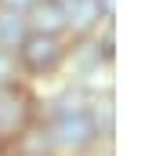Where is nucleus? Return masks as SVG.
<instances>
[{
	"mask_svg": "<svg viewBox=\"0 0 156 156\" xmlns=\"http://www.w3.org/2000/svg\"><path fill=\"white\" fill-rule=\"evenodd\" d=\"M37 120V94L18 80L0 87V145H11Z\"/></svg>",
	"mask_w": 156,
	"mask_h": 156,
	"instance_id": "2",
	"label": "nucleus"
},
{
	"mask_svg": "<svg viewBox=\"0 0 156 156\" xmlns=\"http://www.w3.org/2000/svg\"><path fill=\"white\" fill-rule=\"evenodd\" d=\"M66 40L51 37V33H29V37L18 44L15 58H18V69L29 73V76H55L62 66H66Z\"/></svg>",
	"mask_w": 156,
	"mask_h": 156,
	"instance_id": "1",
	"label": "nucleus"
},
{
	"mask_svg": "<svg viewBox=\"0 0 156 156\" xmlns=\"http://www.w3.org/2000/svg\"><path fill=\"white\" fill-rule=\"evenodd\" d=\"M55 4H62V7H69V4H73V0H55Z\"/></svg>",
	"mask_w": 156,
	"mask_h": 156,
	"instance_id": "14",
	"label": "nucleus"
},
{
	"mask_svg": "<svg viewBox=\"0 0 156 156\" xmlns=\"http://www.w3.org/2000/svg\"><path fill=\"white\" fill-rule=\"evenodd\" d=\"M47 127H51L55 156H87L94 145H98V134H94L91 120L83 116V113L55 116V120H47Z\"/></svg>",
	"mask_w": 156,
	"mask_h": 156,
	"instance_id": "3",
	"label": "nucleus"
},
{
	"mask_svg": "<svg viewBox=\"0 0 156 156\" xmlns=\"http://www.w3.org/2000/svg\"><path fill=\"white\" fill-rule=\"evenodd\" d=\"M26 22H29V33L62 37V33H66V7L55 4V0H37V4L26 11Z\"/></svg>",
	"mask_w": 156,
	"mask_h": 156,
	"instance_id": "6",
	"label": "nucleus"
},
{
	"mask_svg": "<svg viewBox=\"0 0 156 156\" xmlns=\"http://www.w3.org/2000/svg\"><path fill=\"white\" fill-rule=\"evenodd\" d=\"M66 62H73V69H76V83H83V76H94L102 66H109L113 58H105L102 55V47L94 44V40L87 37V40H80V44H73L69 51H66Z\"/></svg>",
	"mask_w": 156,
	"mask_h": 156,
	"instance_id": "8",
	"label": "nucleus"
},
{
	"mask_svg": "<svg viewBox=\"0 0 156 156\" xmlns=\"http://www.w3.org/2000/svg\"><path fill=\"white\" fill-rule=\"evenodd\" d=\"M0 156H15V153H11V145H0Z\"/></svg>",
	"mask_w": 156,
	"mask_h": 156,
	"instance_id": "13",
	"label": "nucleus"
},
{
	"mask_svg": "<svg viewBox=\"0 0 156 156\" xmlns=\"http://www.w3.org/2000/svg\"><path fill=\"white\" fill-rule=\"evenodd\" d=\"M11 153L15 156H55V142H51V127L33 120L15 142H11Z\"/></svg>",
	"mask_w": 156,
	"mask_h": 156,
	"instance_id": "7",
	"label": "nucleus"
},
{
	"mask_svg": "<svg viewBox=\"0 0 156 156\" xmlns=\"http://www.w3.org/2000/svg\"><path fill=\"white\" fill-rule=\"evenodd\" d=\"M26 37H29L26 15H15V11H4L0 7V51H18V44Z\"/></svg>",
	"mask_w": 156,
	"mask_h": 156,
	"instance_id": "10",
	"label": "nucleus"
},
{
	"mask_svg": "<svg viewBox=\"0 0 156 156\" xmlns=\"http://www.w3.org/2000/svg\"><path fill=\"white\" fill-rule=\"evenodd\" d=\"M18 58H15V51H0V87H7V83H18Z\"/></svg>",
	"mask_w": 156,
	"mask_h": 156,
	"instance_id": "11",
	"label": "nucleus"
},
{
	"mask_svg": "<svg viewBox=\"0 0 156 156\" xmlns=\"http://www.w3.org/2000/svg\"><path fill=\"white\" fill-rule=\"evenodd\" d=\"M87 98H91V91H87L83 83H69L66 91H58V94L51 98V120H55V116L83 113V109H87Z\"/></svg>",
	"mask_w": 156,
	"mask_h": 156,
	"instance_id": "9",
	"label": "nucleus"
},
{
	"mask_svg": "<svg viewBox=\"0 0 156 156\" xmlns=\"http://www.w3.org/2000/svg\"><path fill=\"white\" fill-rule=\"evenodd\" d=\"M33 4H37V0H0V7H4V11H15V15H26Z\"/></svg>",
	"mask_w": 156,
	"mask_h": 156,
	"instance_id": "12",
	"label": "nucleus"
},
{
	"mask_svg": "<svg viewBox=\"0 0 156 156\" xmlns=\"http://www.w3.org/2000/svg\"><path fill=\"white\" fill-rule=\"evenodd\" d=\"M102 22H109V18H102L98 0H73V4L66 7V33H73L76 40L94 37V33L102 29Z\"/></svg>",
	"mask_w": 156,
	"mask_h": 156,
	"instance_id": "4",
	"label": "nucleus"
},
{
	"mask_svg": "<svg viewBox=\"0 0 156 156\" xmlns=\"http://www.w3.org/2000/svg\"><path fill=\"white\" fill-rule=\"evenodd\" d=\"M83 116L91 120L98 142H113V134H116V98H113V91H105V94H91Z\"/></svg>",
	"mask_w": 156,
	"mask_h": 156,
	"instance_id": "5",
	"label": "nucleus"
}]
</instances>
